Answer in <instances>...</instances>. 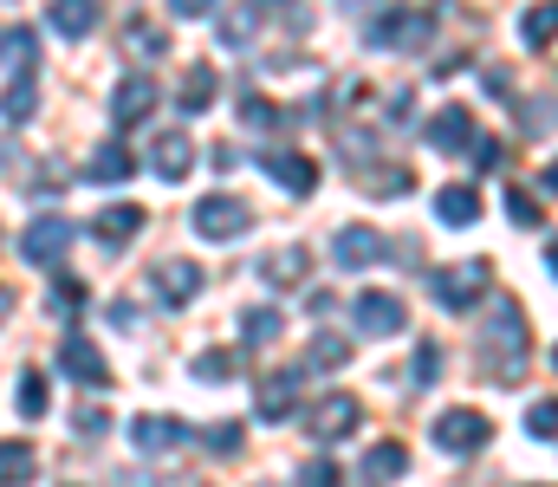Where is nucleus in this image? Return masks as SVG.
Returning a JSON list of instances; mask_svg holds the SVG:
<instances>
[{"instance_id": "obj_1", "label": "nucleus", "mask_w": 558, "mask_h": 487, "mask_svg": "<svg viewBox=\"0 0 558 487\" xmlns=\"http://www.w3.org/2000/svg\"><path fill=\"white\" fill-rule=\"evenodd\" d=\"M474 351H481V370L494 383H520L526 357H533V325L520 313L513 293H494L487 313H481V331H474Z\"/></svg>"}, {"instance_id": "obj_2", "label": "nucleus", "mask_w": 558, "mask_h": 487, "mask_svg": "<svg viewBox=\"0 0 558 487\" xmlns=\"http://www.w3.org/2000/svg\"><path fill=\"white\" fill-rule=\"evenodd\" d=\"M428 39H435V13L428 7H384L364 26V46L371 52H422Z\"/></svg>"}, {"instance_id": "obj_3", "label": "nucleus", "mask_w": 558, "mask_h": 487, "mask_svg": "<svg viewBox=\"0 0 558 487\" xmlns=\"http://www.w3.org/2000/svg\"><path fill=\"white\" fill-rule=\"evenodd\" d=\"M487 287H494V267H487V260H454V267H435V273H428V293H435L448 313H474V306L487 300Z\"/></svg>"}, {"instance_id": "obj_4", "label": "nucleus", "mask_w": 558, "mask_h": 487, "mask_svg": "<svg viewBox=\"0 0 558 487\" xmlns=\"http://www.w3.org/2000/svg\"><path fill=\"white\" fill-rule=\"evenodd\" d=\"M254 228V208L241 202V195H208V202H195V234L202 241H241Z\"/></svg>"}, {"instance_id": "obj_5", "label": "nucleus", "mask_w": 558, "mask_h": 487, "mask_svg": "<svg viewBox=\"0 0 558 487\" xmlns=\"http://www.w3.org/2000/svg\"><path fill=\"white\" fill-rule=\"evenodd\" d=\"M422 144H428V150H441V157H468V150L481 144V131H474V111H468V105H441V111L428 118Z\"/></svg>"}, {"instance_id": "obj_6", "label": "nucleus", "mask_w": 558, "mask_h": 487, "mask_svg": "<svg viewBox=\"0 0 558 487\" xmlns=\"http://www.w3.org/2000/svg\"><path fill=\"white\" fill-rule=\"evenodd\" d=\"M59 370L72 377V383H85V390H98V383H111V364H105V351L78 331V325H65V338H59Z\"/></svg>"}, {"instance_id": "obj_7", "label": "nucleus", "mask_w": 558, "mask_h": 487, "mask_svg": "<svg viewBox=\"0 0 558 487\" xmlns=\"http://www.w3.org/2000/svg\"><path fill=\"white\" fill-rule=\"evenodd\" d=\"M357 416H364V403H357L351 390H331V397H318V403L305 410V429H312V442H344V436L357 429Z\"/></svg>"}, {"instance_id": "obj_8", "label": "nucleus", "mask_w": 558, "mask_h": 487, "mask_svg": "<svg viewBox=\"0 0 558 487\" xmlns=\"http://www.w3.org/2000/svg\"><path fill=\"white\" fill-rule=\"evenodd\" d=\"M65 247H72V221H65V215H33L26 234H20V254H26L33 267H59Z\"/></svg>"}, {"instance_id": "obj_9", "label": "nucleus", "mask_w": 558, "mask_h": 487, "mask_svg": "<svg viewBox=\"0 0 558 487\" xmlns=\"http://www.w3.org/2000/svg\"><path fill=\"white\" fill-rule=\"evenodd\" d=\"M428 436H435V449H448V455H474V449H487V436H494V429H487V416H481V410H441Z\"/></svg>"}, {"instance_id": "obj_10", "label": "nucleus", "mask_w": 558, "mask_h": 487, "mask_svg": "<svg viewBox=\"0 0 558 487\" xmlns=\"http://www.w3.org/2000/svg\"><path fill=\"white\" fill-rule=\"evenodd\" d=\"M403 319H410V313H403V300H397V293H384V287H371V293H357V300H351V325H357L364 338H397Z\"/></svg>"}, {"instance_id": "obj_11", "label": "nucleus", "mask_w": 558, "mask_h": 487, "mask_svg": "<svg viewBox=\"0 0 558 487\" xmlns=\"http://www.w3.org/2000/svg\"><path fill=\"white\" fill-rule=\"evenodd\" d=\"M202 287H208V273H202L195 260H156V273H149V293H156L162 306H189Z\"/></svg>"}, {"instance_id": "obj_12", "label": "nucleus", "mask_w": 558, "mask_h": 487, "mask_svg": "<svg viewBox=\"0 0 558 487\" xmlns=\"http://www.w3.org/2000/svg\"><path fill=\"white\" fill-rule=\"evenodd\" d=\"M299 370H267L260 377V390H254V410H260V423H286L292 410H299Z\"/></svg>"}, {"instance_id": "obj_13", "label": "nucleus", "mask_w": 558, "mask_h": 487, "mask_svg": "<svg viewBox=\"0 0 558 487\" xmlns=\"http://www.w3.org/2000/svg\"><path fill=\"white\" fill-rule=\"evenodd\" d=\"M149 169H156V182H182V175L195 169V144H189V131H156V144H149Z\"/></svg>"}, {"instance_id": "obj_14", "label": "nucleus", "mask_w": 558, "mask_h": 487, "mask_svg": "<svg viewBox=\"0 0 558 487\" xmlns=\"http://www.w3.org/2000/svg\"><path fill=\"white\" fill-rule=\"evenodd\" d=\"M149 105H156V78H149V72H131V78L111 92V124H118V131H131V124L149 118Z\"/></svg>"}, {"instance_id": "obj_15", "label": "nucleus", "mask_w": 558, "mask_h": 487, "mask_svg": "<svg viewBox=\"0 0 558 487\" xmlns=\"http://www.w3.org/2000/svg\"><path fill=\"white\" fill-rule=\"evenodd\" d=\"M260 169L274 175L286 195H312V188H318V162L299 157V150H267V157H260Z\"/></svg>"}, {"instance_id": "obj_16", "label": "nucleus", "mask_w": 558, "mask_h": 487, "mask_svg": "<svg viewBox=\"0 0 558 487\" xmlns=\"http://www.w3.org/2000/svg\"><path fill=\"white\" fill-rule=\"evenodd\" d=\"M131 442H137L143 455H169V449L189 442V423L182 416H137L131 423Z\"/></svg>"}, {"instance_id": "obj_17", "label": "nucleus", "mask_w": 558, "mask_h": 487, "mask_svg": "<svg viewBox=\"0 0 558 487\" xmlns=\"http://www.w3.org/2000/svg\"><path fill=\"white\" fill-rule=\"evenodd\" d=\"M331 254H338L344 273H364V267L384 260V234H377V228H344V234L331 241Z\"/></svg>"}, {"instance_id": "obj_18", "label": "nucleus", "mask_w": 558, "mask_h": 487, "mask_svg": "<svg viewBox=\"0 0 558 487\" xmlns=\"http://www.w3.org/2000/svg\"><path fill=\"white\" fill-rule=\"evenodd\" d=\"M143 221H149V215H143L137 202H111V208L92 221V234H98L105 247H124V241H137L143 234Z\"/></svg>"}, {"instance_id": "obj_19", "label": "nucleus", "mask_w": 558, "mask_h": 487, "mask_svg": "<svg viewBox=\"0 0 558 487\" xmlns=\"http://www.w3.org/2000/svg\"><path fill=\"white\" fill-rule=\"evenodd\" d=\"M33 111H39V72L7 78V92H0V124H7V131H20Z\"/></svg>"}, {"instance_id": "obj_20", "label": "nucleus", "mask_w": 558, "mask_h": 487, "mask_svg": "<svg viewBox=\"0 0 558 487\" xmlns=\"http://www.w3.org/2000/svg\"><path fill=\"white\" fill-rule=\"evenodd\" d=\"M267 26V7H228V13H215V39L221 46H254V33Z\"/></svg>"}, {"instance_id": "obj_21", "label": "nucleus", "mask_w": 558, "mask_h": 487, "mask_svg": "<svg viewBox=\"0 0 558 487\" xmlns=\"http://www.w3.org/2000/svg\"><path fill=\"white\" fill-rule=\"evenodd\" d=\"M435 215H441V228H468V221L481 215V188H474V182H448V188H435Z\"/></svg>"}, {"instance_id": "obj_22", "label": "nucleus", "mask_w": 558, "mask_h": 487, "mask_svg": "<svg viewBox=\"0 0 558 487\" xmlns=\"http://www.w3.org/2000/svg\"><path fill=\"white\" fill-rule=\"evenodd\" d=\"M0 65H7V78L39 72V39H33V26H0Z\"/></svg>"}, {"instance_id": "obj_23", "label": "nucleus", "mask_w": 558, "mask_h": 487, "mask_svg": "<svg viewBox=\"0 0 558 487\" xmlns=\"http://www.w3.org/2000/svg\"><path fill=\"white\" fill-rule=\"evenodd\" d=\"M46 26H52L59 39H85V33L98 26V7H92V0H52V7H46Z\"/></svg>"}, {"instance_id": "obj_24", "label": "nucleus", "mask_w": 558, "mask_h": 487, "mask_svg": "<svg viewBox=\"0 0 558 487\" xmlns=\"http://www.w3.org/2000/svg\"><path fill=\"white\" fill-rule=\"evenodd\" d=\"M254 273H260L267 287H299V280H305V247H279L267 260H254Z\"/></svg>"}, {"instance_id": "obj_25", "label": "nucleus", "mask_w": 558, "mask_h": 487, "mask_svg": "<svg viewBox=\"0 0 558 487\" xmlns=\"http://www.w3.org/2000/svg\"><path fill=\"white\" fill-rule=\"evenodd\" d=\"M215 92H221L215 65H189V72H182V92H175V105L195 118V111H208V98H215Z\"/></svg>"}, {"instance_id": "obj_26", "label": "nucleus", "mask_w": 558, "mask_h": 487, "mask_svg": "<svg viewBox=\"0 0 558 487\" xmlns=\"http://www.w3.org/2000/svg\"><path fill=\"white\" fill-rule=\"evenodd\" d=\"M124 52H131V59H162V52H169V33L137 13V20H124Z\"/></svg>"}, {"instance_id": "obj_27", "label": "nucleus", "mask_w": 558, "mask_h": 487, "mask_svg": "<svg viewBox=\"0 0 558 487\" xmlns=\"http://www.w3.org/2000/svg\"><path fill=\"white\" fill-rule=\"evenodd\" d=\"M33 468H39L33 442H0V487H26L33 482Z\"/></svg>"}, {"instance_id": "obj_28", "label": "nucleus", "mask_w": 558, "mask_h": 487, "mask_svg": "<svg viewBox=\"0 0 558 487\" xmlns=\"http://www.w3.org/2000/svg\"><path fill=\"white\" fill-rule=\"evenodd\" d=\"M137 162L124 157V144H98L92 150V162H85V182H124Z\"/></svg>"}, {"instance_id": "obj_29", "label": "nucleus", "mask_w": 558, "mask_h": 487, "mask_svg": "<svg viewBox=\"0 0 558 487\" xmlns=\"http://www.w3.org/2000/svg\"><path fill=\"white\" fill-rule=\"evenodd\" d=\"M403 468H410V449H403V442H377V449L364 455V475H371V482H397Z\"/></svg>"}, {"instance_id": "obj_30", "label": "nucleus", "mask_w": 558, "mask_h": 487, "mask_svg": "<svg viewBox=\"0 0 558 487\" xmlns=\"http://www.w3.org/2000/svg\"><path fill=\"white\" fill-rule=\"evenodd\" d=\"M520 39H526L533 52L553 46L558 39V7H526V13H520Z\"/></svg>"}, {"instance_id": "obj_31", "label": "nucleus", "mask_w": 558, "mask_h": 487, "mask_svg": "<svg viewBox=\"0 0 558 487\" xmlns=\"http://www.w3.org/2000/svg\"><path fill=\"white\" fill-rule=\"evenodd\" d=\"M241 118H247V131H267V137H279V131H286V111H279V105H267V98H254V92L241 98Z\"/></svg>"}, {"instance_id": "obj_32", "label": "nucleus", "mask_w": 558, "mask_h": 487, "mask_svg": "<svg viewBox=\"0 0 558 487\" xmlns=\"http://www.w3.org/2000/svg\"><path fill=\"white\" fill-rule=\"evenodd\" d=\"M241 338H247V344H274L279 338V313L274 306H247V313H241Z\"/></svg>"}, {"instance_id": "obj_33", "label": "nucleus", "mask_w": 558, "mask_h": 487, "mask_svg": "<svg viewBox=\"0 0 558 487\" xmlns=\"http://www.w3.org/2000/svg\"><path fill=\"white\" fill-rule=\"evenodd\" d=\"M312 364H325V370H338L344 357H351V338H338V331H312V351H305Z\"/></svg>"}, {"instance_id": "obj_34", "label": "nucleus", "mask_w": 558, "mask_h": 487, "mask_svg": "<svg viewBox=\"0 0 558 487\" xmlns=\"http://www.w3.org/2000/svg\"><path fill=\"white\" fill-rule=\"evenodd\" d=\"M526 436H533V442H558V397H546V403L526 410Z\"/></svg>"}, {"instance_id": "obj_35", "label": "nucleus", "mask_w": 558, "mask_h": 487, "mask_svg": "<svg viewBox=\"0 0 558 487\" xmlns=\"http://www.w3.org/2000/svg\"><path fill=\"white\" fill-rule=\"evenodd\" d=\"M78 300H85V287H78V280H52V287H46V313H65V319H72V313H78Z\"/></svg>"}, {"instance_id": "obj_36", "label": "nucleus", "mask_w": 558, "mask_h": 487, "mask_svg": "<svg viewBox=\"0 0 558 487\" xmlns=\"http://www.w3.org/2000/svg\"><path fill=\"white\" fill-rule=\"evenodd\" d=\"M195 377H202V383H228V377H234V351H202V357H195Z\"/></svg>"}, {"instance_id": "obj_37", "label": "nucleus", "mask_w": 558, "mask_h": 487, "mask_svg": "<svg viewBox=\"0 0 558 487\" xmlns=\"http://www.w3.org/2000/svg\"><path fill=\"white\" fill-rule=\"evenodd\" d=\"M20 416H26V423H33V416H46V377H39V370H26V377H20Z\"/></svg>"}, {"instance_id": "obj_38", "label": "nucleus", "mask_w": 558, "mask_h": 487, "mask_svg": "<svg viewBox=\"0 0 558 487\" xmlns=\"http://www.w3.org/2000/svg\"><path fill=\"white\" fill-rule=\"evenodd\" d=\"M410 377H416V383H435V377H441V344H435V338H422V344H416Z\"/></svg>"}, {"instance_id": "obj_39", "label": "nucleus", "mask_w": 558, "mask_h": 487, "mask_svg": "<svg viewBox=\"0 0 558 487\" xmlns=\"http://www.w3.org/2000/svg\"><path fill=\"white\" fill-rule=\"evenodd\" d=\"M507 208H513V221H520V228H539V221H546V215H539V202H533V195H526L520 182L507 188Z\"/></svg>"}, {"instance_id": "obj_40", "label": "nucleus", "mask_w": 558, "mask_h": 487, "mask_svg": "<svg viewBox=\"0 0 558 487\" xmlns=\"http://www.w3.org/2000/svg\"><path fill=\"white\" fill-rule=\"evenodd\" d=\"M202 442H208V455H241V423H215Z\"/></svg>"}, {"instance_id": "obj_41", "label": "nucleus", "mask_w": 558, "mask_h": 487, "mask_svg": "<svg viewBox=\"0 0 558 487\" xmlns=\"http://www.w3.org/2000/svg\"><path fill=\"white\" fill-rule=\"evenodd\" d=\"M364 188H377V195H403V188H410V169H384V175H364Z\"/></svg>"}, {"instance_id": "obj_42", "label": "nucleus", "mask_w": 558, "mask_h": 487, "mask_svg": "<svg viewBox=\"0 0 558 487\" xmlns=\"http://www.w3.org/2000/svg\"><path fill=\"white\" fill-rule=\"evenodd\" d=\"M292 487H338V468H331V462H305Z\"/></svg>"}, {"instance_id": "obj_43", "label": "nucleus", "mask_w": 558, "mask_h": 487, "mask_svg": "<svg viewBox=\"0 0 558 487\" xmlns=\"http://www.w3.org/2000/svg\"><path fill=\"white\" fill-rule=\"evenodd\" d=\"M468 162H474V169H500V144H494V137H481V144L468 150Z\"/></svg>"}, {"instance_id": "obj_44", "label": "nucleus", "mask_w": 558, "mask_h": 487, "mask_svg": "<svg viewBox=\"0 0 558 487\" xmlns=\"http://www.w3.org/2000/svg\"><path fill=\"white\" fill-rule=\"evenodd\" d=\"M72 423H78V436H105V410H92V403H85Z\"/></svg>"}, {"instance_id": "obj_45", "label": "nucleus", "mask_w": 558, "mask_h": 487, "mask_svg": "<svg viewBox=\"0 0 558 487\" xmlns=\"http://www.w3.org/2000/svg\"><path fill=\"white\" fill-rule=\"evenodd\" d=\"M208 162H215L221 175H228V169H241V157H234V144H215V150H208Z\"/></svg>"}, {"instance_id": "obj_46", "label": "nucleus", "mask_w": 558, "mask_h": 487, "mask_svg": "<svg viewBox=\"0 0 558 487\" xmlns=\"http://www.w3.org/2000/svg\"><path fill=\"white\" fill-rule=\"evenodd\" d=\"M111 325H124V331H131V325H137V306H131V300H118V306H111Z\"/></svg>"}, {"instance_id": "obj_47", "label": "nucleus", "mask_w": 558, "mask_h": 487, "mask_svg": "<svg viewBox=\"0 0 558 487\" xmlns=\"http://www.w3.org/2000/svg\"><path fill=\"white\" fill-rule=\"evenodd\" d=\"M13 319V287H0V325Z\"/></svg>"}, {"instance_id": "obj_48", "label": "nucleus", "mask_w": 558, "mask_h": 487, "mask_svg": "<svg viewBox=\"0 0 558 487\" xmlns=\"http://www.w3.org/2000/svg\"><path fill=\"white\" fill-rule=\"evenodd\" d=\"M539 182H546V188L558 195V162H546V175H539Z\"/></svg>"}, {"instance_id": "obj_49", "label": "nucleus", "mask_w": 558, "mask_h": 487, "mask_svg": "<svg viewBox=\"0 0 558 487\" xmlns=\"http://www.w3.org/2000/svg\"><path fill=\"white\" fill-rule=\"evenodd\" d=\"M546 267H553V273H558V241H553V247H546Z\"/></svg>"}, {"instance_id": "obj_50", "label": "nucleus", "mask_w": 558, "mask_h": 487, "mask_svg": "<svg viewBox=\"0 0 558 487\" xmlns=\"http://www.w3.org/2000/svg\"><path fill=\"white\" fill-rule=\"evenodd\" d=\"M553 370H558V344H553Z\"/></svg>"}]
</instances>
